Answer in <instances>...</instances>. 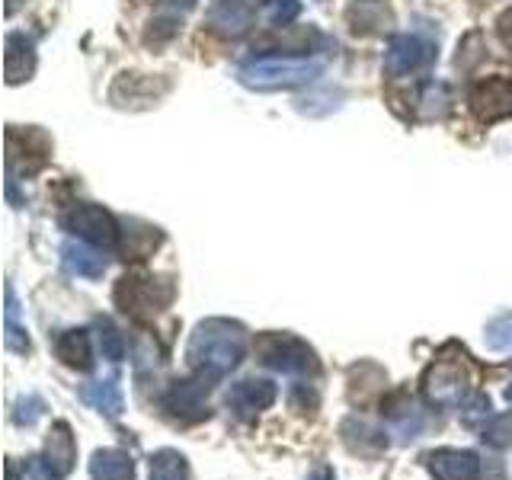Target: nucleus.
<instances>
[{
    "mask_svg": "<svg viewBox=\"0 0 512 480\" xmlns=\"http://www.w3.org/2000/svg\"><path fill=\"white\" fill-rule=\"evenodd\" d=\"M247 352V336L231 320H202L196 333L189 336L186 359L196 372H212V375H228L231 368L244 359Z\"/></svg>",
    "mask_w": 512,
    "mask_h": 480,
    "instance_id": "nucleus-1",
    "label": "nucleus"
},
{
    "mask_svg": "<svg viewBox=\"0 0 512 480\" xmlns=\"http://www.w3.org/2000/svg\"><path fill=\"white\" fill-rule=\"evenodd\" d=\"M324 74V61L308 58V55H263L237 71V80L250 90H292L304 87Z\"/></svg>",
    "mask_w": 512,
    "mask_h": 480,
    "instance_id": "nucleus-2",
    "label": "nucleus"
},
{
    "mask_svg": "<svg viewBox=\"0 0 512 480\" xmlns=\"http://www.w3.org/2000/svg\"><path fill=\"white\" fill-rule=\"evenodd\" d=\"M468 356H461L458 359H436L432 362L426 372H423V394L429 404H436V407H464V400L471 397V368L468 362H464Z\"/></svg>",
    "mask_w": 512,
    "mask_h": 480,
    "instance_id": "nucleus-3",
    "label": "nucleus"
},
{
    "mask_svg": "<svg viewBox=\"0 0 512 480\" xmlns=\"http://www.w3.org/2000/svg\"><path fill=\"white\" fill-rule=\"evenodd\" d=\"M173 301V282L144 272H128L116 285V304L132 317H154Z\"/></svg>",
    "mask_w": 512,
    "mask_h": 480,
    "instance_id": "nucleus-4",
    "label": "nucleus"
},
{
    "mask_svg": "<svg viewBox=\"0 0 512 480\" xmlns=\"http://www.w3.org/2000/svg\"><path fill=\"white\" fill-rule=\"evenodd\" d=\"M64 231H71L77 240L93 247H116L119 244V221L112 218L109 208L96 205V202H74L68 212L61 215Z\"/></svg>",
    "mask_w": 512,
    "mask_h": 480,
    "instance_id": "nucleus-5",
    "label": "nucleus"
},
{
    "mask_svg": "<svg viewBox=\"0 0 512 480\" xmlns=\"http://www.w3.org/2000/svg\"><path fill=\"white\" fill-rule=\"evenodd\" d=\"M260 359L276 368L282 375H298V378H308L317 375V356L308 343H301L298 336H288V333H272L260 343Z\"/></svg>",
    "mask_w": 512,
    "mask_h": 480,
    "instance_id": "nucleus-6",
    "label": "nucleus"
},
{
    "mask_svg": "<svg viewBox=\"0 0 512 480\" xmlns=\"http://www.w3.org/2000/svg\"><path fill=\"white\" fill-rule=\"evenodd\" d=\"M218 375L212 372H196V378L176 381L170 384V391L164 394V410L180 423H199L208 416V394H212V381Z\"/></svg>",
    "mask_w": 512,
    "mask_h": 480,
    "instance_id": "nucleus-7",
    "label": "nucleus"
},
{
    "mask_svg": "<svg viewBox=\"0 0 512 480\" xmlns=\"http://www.w3.org/2000/svg\"><path fill=\"white\" fill-rule=\"evenodd\" d=\"M471 112L480 122H500L512 116V74H496L480 80L468 93Z\"/></svg>",
    "mask_w": 512,
    "mask_h": 480,
    "instance_id": "nucleus-8",
    "label": "nucleus"
},
{
    "mask_svg": "<svg viewBox=\"0 0 512 480\" xmlns=\"http://www.w3.org/2000/svg\"><path fill=\"white\" fill-rule=\"evenodd\" d=\"M436 45L423 36H394L388 42V52H384V68L388 74H413V71H423L436 61Z\"/></svg>",
    "mask_w": 512,
    "mask_h": 480,
    "instance_id": "nucleus-9",
    "label": "nucleus"
},
{
    "mask_svg": "<svg viewBox=\"0 0 512 480\" xmlns=\"http://www.w3.org/2000/svg\"><path fill=\"white\" fill-rule=\"evenodd\" d=\"M426 464L436 480H480V458L461 448H439L426 455Z\"/></svg>",
    "mask_w": 512,
    "mask_h": 480,
    "instance_id": "nucleus-10",
    "label": "nucleus"
},
{
    "mask_svg": "<svg viewBox=\"0 0 512 480\" xmlns=\"http://www.w3.org/2000/svg\"><path fill=\"white\" fill-rule=\"evenodd\" d=\"M276 400V384L263 381V378H247V381H237L231 394H228V404L240 413V416H253L266 407H272Z\"/></svg>",
    "mask_w": 512,
    "mask_h": 480,
    "instance_id": "nucleus-11",
    "label": "nucleus"
},
{
    "mask_svg": "<svg viewBox=\"0 0 512 480\" xmlns=\"http://www.w3.org/2000/svg\"><path fill=\"white\" fill-rule=\"evenodd\" d=\"M4 71L7 84H23L36 71V45L23 32H10L4 42Z\"/></svg>",
    "mask_w": 512,
    "mask_h": 480,
    "instance_id": "nucleus-12",
    "label": "nucleus"
},
{
    "mask_svg": "<svg viewBox=\"0 0 512 480\" xmlns=\"http://www.w3.org/2000/svg\"><path fill=\"white\" fill-rule=\"evenodd\" d=\"M74 458H77V445H74V436H71V426L68 423H55L52 432H48V439H45V464L61 480V477L71 474Z\"/></svg>",
    "mask_w": 512,
    "mask_h": 480,
    "instance_id": "nucleus-13",
    "label": "nucleus"
},
{
    "mask_svg": "<svg viewBox=\"0 0 512 480\" xmlns=\"http://www.w3.org/2000/svg\"><path fill=\"white\" fill-rule=\"evenodd\" d=\"M61 266L77 279H100L106 272V260L93 250V244H84V240H68L61 247Z\"/></svg>",
    "mask_w": 512,
    "mask_h": 480,
    "instance_id": "nucleus-14",
    "label": "nucleus"
},
{
    "mask_svg": "<svg viewBox=\"0 0 512 480\" xmlns=\"http://www.w3.org/2000/svg\"><path fill=\"white\" fill-rule=\"evenodd\" d=\"M253 10H256V0H218V7L208 16V23H212V29L224 32V36H240V32L250 29Z\"/></svg>",
    "mask_w": 512,
    "mask_h": 480,
    "instance_id": "nucleus-15",
    "label": "nucleus"
},
{
    "mask_svg": "<svg viewBox=\"0 0 512 480\" xmlns=\"http://www.w3.org/2000/svg\"><path fill=\"white\" fill-rule=\"evenodd\" d=\"M55 356L77 372H90L93 368V349L87 330H64L55 340Z\"/></svg>",
    "mask_w": 512,
    "mask_h": 480,
    "instance_id": "nucleus-16",
    "label": "nucleus"
},
{
    "mask_svg": "<svg viewBox=\"0 0 512 480\" xmlns=\"http://www.w3.org/2000/svg\"><path fill=\"white\" fill-rule=\"evenodd\" d=\"M90 477L93 480H135V464L119 448H100L90 458Z\"/></svg>",
    "mask_w": 512,
    "mask_h": 480,
    "instance_id": "nucleus-17",
    "label": "nucleus"
},
{
    "mask_svg": "<svg viewBox=\"0 0 512 480\" xmlns=\"http://www.w3.org/2000/svg\"><path fill=\"white\" fill-rule=\"evenodd\" d=\"M80 397H84L93 410H100V413L112 416V420H116V416L122 413V391H119L116 378L84 384V388H80Z\"/></svg>",
    "mask_w": 512,
    "mask_h": 480,
    "instance_id": "nucleus-18",
    "label": "nucleus"
},
{
    "mask_svg": "<svg viewBox=\"0 0 512 480\" xmlns=\"http://www.w3.org/2000/svg\"><path fill=\"white\" fill-rule=\"evenodd\" d=\"M20 304H16V292L13 285H7V308H4V340H7V349L13 352H29V336L26 330L20 327Z\"/></svg>",
    "mask_w": 512,
    "mask_h": 480,
    "instance_id": "nucleus-19",
    "label": "nucleus"
},
{
    "mask_svg": "<svg viewBox=\"0 0 512 480\" xmlns=\"http://www.w3.org/2000/svg\"><path fill=\"white\" fill-rule=\"evenodd\" d=\"M151 480H189V464L180 452L164 448L151 458Z\"/></svg>",
    "mask_w": 512,
    "mask_h": 480,
    "instance_id": "nucleus-20",
    "label": "nucleus"
},
{
    "mask_svg": "<svg viewBox=\"0 0 512 480\" xmlns=\"http://www.w3.org/2000/svg\"><path fill=\"white\" fill-rule=\"evenodd\" d=\"M96 343H100L103 359H109V362L125 359V336L116 330L112 320H100V324H96Z\"/></svg>",
    "mask_w": 512,
    "mask_h": 480,
    "instance_id": "nucleus-21",
    "label": "nucleus"
},
{
    "mask_svg": "<svg viewBox=\"0 0 512 480\" xmlns=\"http://www.w3.org/2000/svg\"><path fill=\"white\" fill-rule=\"evenodd\" d=\"M448 103H452V93H448L445 84H426L420 93V106H423V116L426 119H439L445 116Z\"/></svg>",
    "mask_w": 512,
    "mask_h": 480,
    "instance_id": "nucleus-22",
    "label": "nucleus"
},
{
    "mask_svg": "<svg viewBox=\"0 0 512 480\" xmlns=\"http://www.w3.org/2000/svg\"><path fill=\"white\" fill-rule=\"evenodd\" d=\"M487 346L490 349H512V314H500L487 324Z\"/></svg>",
    "mask_w": 512,
    "mask_h": 480,
    "instance_id": "nucleus-23",
    "label": "nucleus"
},
{
    "mask_svg": "<svg viewBox=\"0 0 512 480\" xmlns=\"http://www.w3.org/2000/svg\"><path fill=\"white\" fill-rule=\"evenodd\" d=\"M263 13H266V20L272 26H288L301 13V4H298V0H266Z\"/></svg>",
    "mask_w": 512,
    "mask_h": 480,
    "instance_id": "nucleus-24",
    "label": "nucleus"
},
{
    "mask_svg": "<svg viewBox=\"0 0 512 480\" xmlns=\"http://www.w3.org/2000/svg\"><path fill=\"white\" fill-rule=\"evenodd\" d=\"M484 442H490V445H496V448L512 445V413L493 416V420L484 426Z\"/></svg>",
    "mask_w": 512,
    "mask_h": 480,
    "instance_id": "nucleus-25",
    "label": "nucleus"
},
{
    "mask_svg": "<svg viewBox=\"0 0 512 480\" xmlns=\"http://www.w3.org/2000/svg\"><path fill=\"white\" fill-rule=\"evenodd\" d=\"M490 416H493L490 397H484V394H471L468 400H464V413H461V420L468 423V426H477L480 420H490Z\"/></svg>",
    "mask_w": 512,
    "mask_h": 480,
    "instance_id": "nucleus-26",
    "label": "nucleus"
},
{
    "mask_svg": "<svg viewBox=\"0 0 512 480\" xmlns=\"http://www.w3.org/2000/svg\"><path fill=\"white\" fill-rule=\"evenodd\" d=\"M20 480H58V477L45 464V458H26L20 464Z\"/></svg>",
    "mask_w": 512,
    "mask_h": 480,
    "instance_id": "nucleus-27",
    "label": "nucleus"
},
{
    "mask_svg": "<svg viewBox=\"0 0 512 480\" xmlns=\"http://www.w3.org/2000/svg\"><path fill=\"white\" fill-rule=\"evenodd\" d=\"M173 36H176V16H170V20H154L151 29H148V36H144V39L157 45V42H167Z\"/></svg>",
    "mask_w": 512,
    "mask_h": 480,
    "instance_id": "nucleus-28",
    "label": "nucleus"
},
{
    "mask_svg": "<svg viewBox=\"0 0 512 480\" xmlns=\"http://www.w3.org/2000/svg\"><path fill=\"white\" fill-rule=\"evenodd\" d=\"M496 36H500V42L512 52V10H506L500 20H496Z\"/></svg>",
    "mask_w": 512,
    "mask_h": 480,
    "instance_id": "nucleus-29",
    "label": "nucleus"
},
{
    "mask_svg": "<svg viewBox=\"0 0 512 480\" xmlns=\"http://www.w3.org/2000/svg\"><path fill=\"white\" fill-rule=\"evenodd\" d=\"M192 7H196V0H160V10H167L170 16H180Z\"/></svg>",
    "mask_w": 512,
    "mask_h": 480,
    "instance_id": "nucleus-30",
    "label": "nucleus"
},
{
    "mask_svg": "<svg viewBox=\"0 0 512 480\" xmlns=\"http://www.w3.org/2000/svg\"><path fill=\"white\" fill-rule=\"evenodd\" d=\"M311 480H336V477H333L330 468H317V471L311 474Z\"/></svg>",
    "mask_w": 512,
    "mask_h": 480,
    "instance_id": "nucleus-31",
    "label": "nucleus"
},
{
    "mask_svg": "<svg viewBox=\"0 0 512 480\" xmlns=\"http://www.w3.org/2000/svg\"><path fill=\"white\" fill-rule=\"evenodd\" d=\"M506 397H509V400H512V384H509V388H506Z\"/></svg>",
    "mask_w": 512,
    "mask_h": 480,
    "instance_id": "nucleus-32",
    "label": "nucleus"
}]
</instances>
